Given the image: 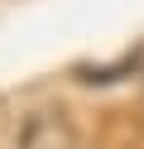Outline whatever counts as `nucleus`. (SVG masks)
Masks as SVG:
<instances>
[{"label":"nucleus","instance_id":"obj_1","mask_svg":"<svg viewBox=\"0 0 144 149\" xmlns=\"http://www.w3.org/2000/svg\"><path fill=\"white\" fill-rule=\"evenodd\" d=\"M19 149H77V130L63 106H38L19 125Z\"/></svg>","mask_w":144,"mask_h":149}]
</instances>
